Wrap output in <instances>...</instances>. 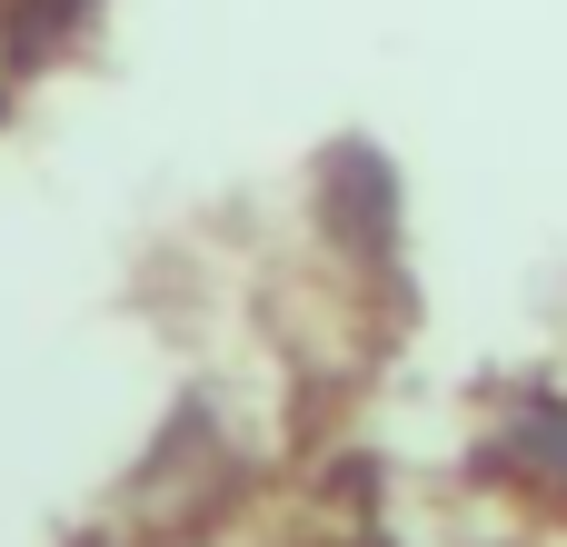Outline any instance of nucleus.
<instances>
[{
	"mask_svg": "<svg viewBox=\"0 0 567 547\" xmlns=\"http://www.w3.org/2000/svg\"><path fill=\"white\" fill-rule=\"evenodd\" d=\"M229 448H219V429H209V409L189 399L169 429H159V448L140 458V478L120 488V518H140L130 538H150V528H179V518H209L219 498H229Z\"/></svg>",
	"mask_w": 567,
	"mask_h": 547,
	"instance_id": "obj_1",
	"label": "nucleus"
},
{
	"mask_svg": "<svg viewBox=\"0 0 567 547\" xmlns=\"http://www.w3.org/2000/svg\"><path fill=\"white\" fill-rule=\"evenodd\" d=\"M319 199H329V239L339 249H359L369 269L399 259V169L379 159V140L319 149Z\"/></svg>",
	"mask_w": 567,
	"mask_h": 547,
	"instance_id": "obj_2",
	"label": "nucleus"
},
{
	"mask_svg": "<svg viewBox=\"0 0 567 547\" xmlns=\"http://www.w3.org/2000/svg\"><path fill=\"white\" fill-rule=\"evenodd\" d=\"M488 468H508V478H528V488L567 498V409H528V419H508V429L488 438Z\"/></svg>",
	"mask_w": 567,
	"mask_h": 547,
	"instance_id": "obj_3",
	"label": "nucleus"
},
{
	"mask_svg": "<svg viewBox=\"0 0 567 547\" xmlns=\"http://www.w3.org/2000/svg\"><path fill=\"white\" fill-rule=\"evenodd\" d=\"M90 10H100V0H0V60H10V70L60 60V50L90 30Z\"/></svg>",
	"mask_w": 567,
	"mask_h": 547,
	"instance_id": "obj_4",
	"label": "nucleus"
}]
</instances>
